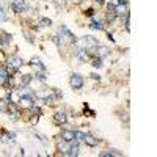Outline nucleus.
I'll list each match as a JSON object with an SVG mask.
<instances>
[{"mask_svg":"<svg viewBox=\"0 0 157 157\" xmlns=\"http://www.w3.org/2000/svg\"><path fill=\"white\" fill-rule=\"evenodd\" d=\"M16 105L19 107V110H32V107L35 105V96L32 91L29 93H21L19 99L16 102Z\"/></svg>","mask_w":157,"mask_h":157,"instance_id":"f257e3e1","label":"nucleus"},{"mask_svg":"<svg viewBox=\"0 0 157 157\" xmlns=\"http://www.w3.org/2000/svg\"><path fill=\"white\" fill-rule=\"evenodd\" d=\"M22 64H24V60H22L21 57L11 55V57H8V60H6V63H5V68L8 69L10 74H14V72L19 71V68L22 66Z\"/></svg>","mask_w":157,"mask_h":157,"instance_id":"f03ea898","label":"nucleus"},{"mask_svg":"<svg viewBox=\"0 0 157 157\" xmlns=\"http://www.w3.org/2000/svg\"><path fill=\"white\" fill-rule=\"evenodd\" d=\"M69 85H71L72 90H82L83 85H85V78H83V75L77 74V72H72L71 77H69Z\"/></svg>","mask_w":157,"mask_h":157,"instance_id":"7ed1b4c3","label":"nucleus"},{"mask_svg":"<svg viewBox=\"0 0 157 157\" xmlns=\"http://www.w3.org/2000/svg\"><path fill=\"white\" fill-rule=\"evenodd\" d=\"M98 39L94 38V36H91V35H88V36H83V46H85V49L88 50V54L91 55L93 54L94 55V49L98 47Z\"/></svg>","mask_w":157,"mask_h":157,"instance_id":"20e7f679","label":"nucleus"},{"mask_svg":"<svg viewBox=\"0 0 157 157\" xmlns=\"http://www.w3.org/2000/svg\"><path fill=\"white\" fill-rule=\"evenodd\" d=\"M27 8H29L27 0H13V3H11V10L14 11L16 14H22Z\"/></svg>","mask_w":157,"mask_h":157,"instance_id":"39448f33","label":"nucleus"},{"mask_svg":"<svg viewBox=\"0 0 157 157\" xmlns=\"http://www.w3.org/2000/svg\"><path fill=\"white\" fill-rule=\"evenodd\" d=\"M58 33H60V36H66L68 39H69V41L72 43V44H77V41H78V39H77V36L66 27V25H60V30H58Z\"/></svg>","mask_w":157,"mask_h":157,"instance_id":"423d86ee","label":"nucleus"},{"mask_svg":"<svg viewBox=\"0 0 157 157\" xmlns=\"http://www.w3.org/2000/svg\"><path fill=\"white\" fill-rule=\"evenodd\" d=\"M11 78H13V75L8 72V69L5 66L0 68V86H8L10 82H11Z\"/></svg>","mask_w":157,"mask_h":157,"instance_id":"0eeeda50","label":"nucleus"},{"mask_svg":"<svg viewBox=\"0 0 157 157\" xmlns=\"http://www.w3.org/2000/svg\"><path fill=\"white\" fill-rule=\"evenodd\" d=\"M75 57L82 63H88L90 61V54H88V50L85 47H77L75 49Z\"/></svg>","mask_w":157,"mask_h":157,"instance_id":"6e6552de","label":"nucleus"},{"mask_svg":"<svg viewBox=\"0 0 157 157\" xmlns=\"http://www.w3.org/2000/svg\"><path fill=\"white\" fill-rule=\"evenodd\" d=\"M32 80H33V75L32 74H24L22 77H21V80H19V90L22 91V90H25V88H29V85L32 83Z\"/></svg>","mask_w":157,"mask_h":157,"instance_id":"1a4fd4ad","label":"nucleus"},{"mask_svg":"<svg viewBox=\"0 0 157 157\" xmlns=\"http://www.w3.org/2000/svg\"><path fill=\"white\" fill-rule=\"evenodd\" d=\"M13 41V35L8 32H0V46L2 47H8Z\"/></svg>","mask_w":157,"mask_h":157,"instance_id":"9d476101","label":"nucleus"},{"mask_svg":"<svg viewBox=\"0 0 157 157\" xmlns=\"http://www.w3.org/2000/svg\"><path fill=\"white\" fill-rule=\"evenodd\" d=\"M54 123H55V124H61V126L66 124V123H68L66 113L61 112V110H60V112H55V113H54Z\"/></svg>","mask_w":157,"mask_h":157,"instance_id":"9b49d317","label":"nucleus"},{"mask_svg":"<svg viewBox=\"0 0 157 157\" xmlns=\"http://www.w3.org/2000/svg\"><path fill=\"white\" fill-rule=\"evenodd\" d=\"M83 141H85V145L90 146V148H94V146L99 145V138H96L94 135H91V134H85Z\"/></svg>","mask_w":157,"mask_h":157,"instance_id":"f8f14e48","label":"nucleus"},{"mask_svg":"<svg viewBox=\"0 0 157 157\" xmlns=\"http://www.w3.org/2000/svg\"><path fill=\"white\" fill-rule=\"evenodd\" d=\"M94 55H96V57L104 58V57L110 55V49H109L107 46H101V44H98V47L94 49Z\"/></svg>","mask_w":157,"mask_h":157,"instance_id":"ddd939ff","label":"nucleus"},{"mask_svg":"<svg viewBox=\"0 0 157 157\" xmlns=\"http://www.w3.org/2000/svg\"><path fill=\"white\" fill-rule=\"evenodd\" d=\"M60 138L64 141H74V130L72 129H63L60 132Z\"/></svg>","mask_w":157,"mask_h":157,"instance_id":"4468645a","label":"nucleus"},{"mask_svg":"<svg viewBox=\"0 0 157 157\" xmlns=\"http://www.w3.org/2000/svg\"><path fill=\"white\" fill-rule=\"evenodd\" d=\"M29 64H30V66H36L39 71H46V64L41 61V58H39V57H33Z\"/></svg>","mask_w":157,"mask_h":157,"instance_id":"2eb2a0df","label":"nucleus"},{"mask_svg":"<svg viewBox=\"0 0 157 157\" xmlns=\"http://www.w3.org/2000/svg\"><path fill=\"white\" fill-rule=\"evenodd\" d=\"M127 8H126V5H120V3H116V6H115V16L116 17H124L126 14H127Z\"/></svg>","mask_w":157,"mask_h":157,"instance_id":"dca6fc26","label":"nucleus"},{"mask_svg":"<svg viewBox=\"0 0 157 157\" xmlns=\"http://www.w3.org/2000/svg\"><path fill=\"white\" fill-rule=\"evenodd\" d=\"M69 146H71V141H64V140L58 141V145H57L58 151H60L63 155H66V154H68V151H69Z\"/></svg>","mask_w":157,"mask_h":157,"instance_id":"f3484780","label":"nucleus"},{"mask_svg":"<svg viewBox=\"0 0 157 157\" xmlns=\"http://www.w3.org/2000/svg\"><path fill=\"white\" fill-rule=\"evenodd\" d=\"M68 157H77L78 155V145L75 141H71V146H69V151L66 154Z\"/></svg>","mask_w":157,"mask_h":157,"instance_id":"a211bd4d","label":"nucleus"},{"mask_svg":"<svg viewBox=\"0 0 157 157\" xmlns=\"http://www.w3.org/2000/svg\"><path fill=\"white\" fill-rule=\"evenodd\" d=\"M14 138H16L14 132H3L2 134V141L3 143H14Z\"/></svg>","mask_w":157,"mask_h":157,"instance_id":"6ab92c4d","label":"nucleus"},{"mask_svg":"<svg viewBox=\"0 0 157 157\" xmlns=\"http://www.w3.org/2000/svg\"><path fill=\"white\" fill-rule=\"evenodd\" d=\"M55 99H57V98H55L54 94H44V96L41 98V101H43L44 105H50V104H54Z\"/></svg>","mask_w":157,"mask_h":157,"instance_id":"aec40b11","label":"nucleus"},{"mask_svg":"<svg viewBox=\"0 0 157 157\" xmlns=\"http://www.w3.org/2000/svg\"><path fill=\"white\" fill-rule=\"evenodd\" d=\"M90 27L93 29V30H98V32H102V30H104V25H102V22H101V21H96V19L91 21Z\"/></svg>","mask_w":157,"mask_h":157,"instance_id":"412c9836","label":"nucleus"},{"mask_svg":"<svg viewBox=\"0 0 157 157\" xmlns=\"http://www.w3.org/2000/svg\"><path fill=\"white\" fill-rule=\"evenodd\" d=\"M91 64H93V68H96V69H99V68H102V58L101 57H93L91 58Z\"/></svg>","mask_w":157,"mask_h":157,"instance_id":"4be33fe9","label":"nucleus"},{"mask_svg":"<svg viewBox=\"0 0 157 157\" xmlns=\"http://www.w3.org/2000/svg\"><path fill=\"white\" fill-rule=\"evenodd\" d=\"M8 110H10V105H8L6 99H0V112H2V113H8Z\"/></svg>","mask_w":157,"mask_h":157,"instance_id":"5701e85b","label":"nucleus"},{"mask_svg":"<svg viewBox=\"0 0 157 157\" xmlns=\"http://www.w3.org/2000/svg\"><path fill=\"white\" fill-rule=\"evenodd\" d=\"M83 137H85L83 132H80V130H74V141H75V143L83 141Z\"/></svg>","mask_w":157,"mask_h":157,"instance_id":"b1692460","label":"nucleus"},{"mask_svg":"<svg viewBox=\"0 0 157 157\" xmlns=\"http://www.w3.org/2000/svg\"><path fill=\"white\" fill-rule=\"evenodd\" d=\"M35 78H38L39 82H46V80H47V74H46V71H39V72H36V74H35Z\"/></svg>","mask_w":157,"mask_h":157,"instance_id":"393cba45","label":"nucleus"},{"mask_svg":"<svg viewBox=\"0 0 157 157\" xmlns=\"http://www.w3.org/2000/svg\"><path fill=\"white\" fill-rule=\"evenodd\" d=\"M10 17H8V14H6V11H5V8L0 5V22H6Z\"/></svg>","mask_w":157,"mask_h":157,"instance_id":"a878e982","label":"nucleus"},{"mask_svg":"<svg viewBox=\"0 0 157 157\" xmlns=\"http://www.w3.org/2000/svg\"><path fill=\"white\" fill-rule=\"evenodd\" d=\"M39 25H41V27H50V25H52V19L43 17L41 21H39Z\"/></svg>","mask_w":157,"mask_h":157,"instance_id":"bb28decb","label":"nucleus"},{"mask_svg":"<svg viewBox=\"0 0 157 157\" xmlns=\"http://www.w3.org/2000/svg\"><path fill=\"white\" fill-rule=\"evenodd\" d=\"M52 41H54V43H55V46H58V47H60V46H61V43H63V41H61V36H60V35H55L54 38H52Z\"/></svg>","mask_w":157,"mask_h":157,"instance_id":"cd10ccee","label":"nucleus"},{"mask_svg":"<svg viewBox=\"0 0 157 157\" xmlns=\"http://www.w3.org/2000/svg\"><path fill=\"white\" fill-rule=\"evenodd\" d=\"M24 35H25V38H27V43H30V44H33L35 43V39H33V36L29 33V32H24Z\"/></svg>","mask_w":157,"mask_h":157,"instance_id":"c85d7f7f","label":"nucleus"},{"mask_svg":"<svg viewBox=\"0 0 157 157\" xmlns=\"http://www.w3.org/2000/svg\"><path fill=\"white\" fill-rule=\"evenodd\" d=\"M115 3H112V2H109L107 3V10H109V13H113V14H115Z\"/></svg>","mask_w":157,"mask_h":157,"instance_id":"c756f323","label":"nucleus"},{"mask_svg":"<svg viewBox=\"0 0 157 157\" xmlns=\"http://www.w3.org/2000/svg\"><path fill=\"white\" fill-rule=\"evenodd\" d=\"M85 16H88V17H93V16H94V10H93V8H88V10L85 11Z\"/></svg>","mask_w":157,"mask_h":157,"instance_id":"7c9ffc66","label":"nucleus"},{"mask_svg":"<svg viewBox=\"0 0 157 157\" xmlns=\"http://www.w3.org/2000/svg\"><path fill=\"white\" fill-rule=\"evenodd\" d=\"M109 151L112 152V155H116V157H121V155H123V152L118 151V149H109Z\"/></svg>","mask_w":157,"mask_h":157,"instance_id":"2f4dec72","label":"nucleus"},{"mask_svg":"<svg viewBox=\"0 0 157 157\" xmlns=\"http://www.w3.org/2000/svg\"><path fill=\"white\" fill-rule=\"evenodd\" d=\"M99 157H113V155L110 151H102V152H99Z\"/></svg>","mask_w":157,"mask_h":157,"instance_id":"473e14b6","label":"nucleus"},{"mask_svg":"<svg viewBox=\"0 0 157 157\" xmlns=\"http://www.w3.org/2000/svg\"><path fill=\"white\" fill-rule=\"evenodd\" d=\"M90 75H91V78H93V80H98V82L101 80V75H99V74H96V72H93V74H90Z\"/></svg>","mask_w":157,"mask_h":157,"instance_id":"72a5a7b5","label":"nucleus"},{"mask_svg":"<svg viewBox=\"0 0 157 157\" xmlns=\"http://www.w3.org/2000/svg\"><path fill=\"white\" fill-rule=\"evenodd\" d=\"M107 39H109L110 43H115V38H113V35H112V33H107Z\"/></svg>","mask_w":157,"mask_h":157,"instance_id":"f704fd0d","label":"nucleus"},{"mask_svg":"<svg viewBox=\"0 0 157 157\" xmlns=\"http://www.w3.org/2000/svg\"><path fill=\"white\" fill-rule=\"evenodd\" d=\"M96 2H98L99 5H104V3H105V0H96Z\"/></svg>","mask_w":157,"mask_h":157,"instance_id":"c9c22d12","label":"nucleus"},{"mask_svg":"<svg viewBox=\"0 0 157 157\" xmlns=\"http://www.w3.org/2000/svg\"><path fill=\"white\" fill-rule=\"evenodd\" d=\"M78 2H85V0H78Z\"/></svg>","mask_w":157,"mask_h":157,"instance_id":"e433bc0d","label":"nucleus"}]
</instances>
